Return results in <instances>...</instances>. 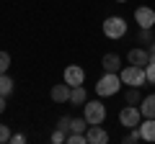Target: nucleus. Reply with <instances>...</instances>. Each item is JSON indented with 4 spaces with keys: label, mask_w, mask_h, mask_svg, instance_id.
Returning <instances> with one entry per match:
<instances>
[{
    "label": "nucleus",
    "mask_w": 155,
    "mask_h": 144,
    "mask_svg": "<svg viewBox=\"0 0 155 144\" xmlns=\"http://www.w3.org/2000/svg\"><path fill=\"white\" fill-rule=\"evenodd\" d=\"M122 77H119V72H104V77L96 83V93L101 95V98H106V95H116L119 90H122Z\"/></svg>",
    "instance_id": "obj_1"
},
{
    "label": "nucleus",
    "mask_w": 155,
    "mask_h": 144,
    "mask_svg": "<svg viewBox=\"0 0 155 144\" xmlns=\"http://www.w3.org/2000/svg\"><path fill=\"white\" fill-rule=\"evenodd\" d=\"M119 77H122L124 85L129 88H142L147 83V75H145V67H137V64H127L119 70Z\"/></svg>",
    "instance_id": "obj_2"
},
{
    "label": "nucleus",
    "mask_w": 155,
    "mask_h": 144,
    "mask_svg": "<svg viewBox=\"0 0 155 144\" xmlns=\"http://www.w3.org/2000/svg\"><path fill=\"white\" fill-rule=\"evenodd\" d=\"M83 116L88 118V124H104V118H106V105L101 103V100H85Z\"/></svg>",
    "instance_id": "obj_3"
},
{
    "label": "nucleus",
    "mask_w": 155,
    "mask_h": 144,
    "mask_svg": "<svg viewBox=\"0 0 155 144\" xmlns=\"http://www.w3.org/2000/svg\"><path fill=\"white\" fill-rule=\"evenodd\" d=\"M104 33L109 39H122L124 33H127V21L119 18V16H109L104 21Z\"/></svg>",
    "instance_id": "obj_4"
},
{
    "label": "nucleus",
    "mask_w": 155,
    "mask_h": 144,
    "mask_svg": "<svg viewBox=\"0 0 155 144\" xmlns=\"http://www.w3.org/2000/svg\"><path fill=\"white\" fill-rule=\"evenodd\" d=\"M119 121H122V126H127V129H137L140 124H142V113H140L137 105L127 103L122 111H119Z\"/></svg>",
    "instance_id": "obj_5"
},
{
    "label": "nucleus",
    "mask_w": 155,
    "mask_h": 144,
    "mask_svg": "<svg viewBox=\"0 0 155 144\" xmlns=\"http://www.w3.org/2000/svg\"><path fill=\"white\" fill-rule=\"evenodd\" d=\"M134 21H137L140 28H153L155 26V11L150 5H140L134 11Z\"/></svg>",
    "instance_id": "obj_6"
},
{
    "label": "nucleus",
    "mask_w": 155,
    "mask_h": 144,
    "mask_svg": "<svg viewBox=\"0 0 155 144\" xmlns=\"http://www.w3.org/2000/svg\"><path fill=\"white\" fill-rule=\"evenodd\" d=\"M85 139H88V144H106L109 142V131L101 124H91L88 131H85Z\"/></svg>",
    "instance_id": "obj_7"
},
{
    "label": "nucleus",
    "mask_w": 155,
    "mask_h": 144,
    "mask_svg": "<svg viewBox=\"0 0 155 144\" xmlns=\"http://www.w3.org/2000/svg\"><path fill=\"white\" fill-rule=\"evenodd\" d=\"M83 80H85V70L80 64H70L65 70V83L67 85H72V88H75V85H83Z\"/></svg>",
    "instance_id": "obj_8"
},
{
    "label": "nucleus",
    "mask_w": 155,
    "mask_h": 144,
    "mask_svg": "<svg viewBox=\"0 0 155 144\" xmlns=\"http://www.w3.org/2000/svg\"><path fill=\"white\" fill-rule=\"evenodd\" d=\"M70 90H72V85H67V83H62V85H52L49 98L54 100V103H70Z\"/></svg>",
    "instance_id": "obj_9"
},
{
    "label": "nucleus",
    "mask_w": 155,
    "mask_h": 144,
    "mask_svg": "<svg viewBox=\"0 0 155 144\" xmlns=\"http://www.w3.org/2000/svg\"><path fill=\"white\" fill-rule=\"evenodd\" d=\"M127 59H129V64L145 67V64H150V52H147V49H140V46H134V49H129Z\"/></svg>",
    "instance_id": "obj_10"
},
{
    "label": "nucleus",
    "mask_w": 155,
    "mask_h": 144,
    "mask_svg": "<svg viewBox=\"0 0 155 144\" xmlns=\"http://www.w3.org/2000/svg\"><path fill=\"white\" fill-rule=\"evenodd\" d=\"M101 67H104V72H119L122 70V57L119 54H104V59H101Z\"/></svg>",
    "instance_id": "obj_11"
},
{
    "label": "nucleus",
    "mask_w": 155,
    "mask_h": 144,
    "mask_svg": "<svg viewBox=\"0 0 155 144\" xmlns=\"http://www.w3.org/2000/svg\"><path fill=\"white\" fill-rule=\"evenodd\" d=\"M140 134H142L145 142H155V118H145L140 124Z\"/></svg>",
    "instance_id": "obj_12"
},
{
    "label": "nucleus",
    "mask_w": 155,
    "mask_h": 144,
    "mask_svg": "<svg viewBox=\"0 0 155 144\" xmlns=\"http://www.w3.org/2000/svg\"><path fill=\"white\" fill-rule=\"evenodd\" d=\"M140 113H142V118H155V93L147 95V98H142Z\"/></svg>",
    "instance_id": "obj_13"
},
{
    "label": "nucleus",
    "mask_w": 155,
    "mask_h": 144,
    "mask_svg": "<svg viewBox=\"0 0 155 144\" xmlns=\"http://www.w3.org/2000/svg\"><path fill=\"white\" fill-rule=\"evenodd\" d=\"M85 100H88L85 88H83V85H75V88L70 90V103H72V105H85Z\"/></svg>",
    "instance_id": "obj_14"
},
{
    "label": "nucleus",
    "mask_w": 155,
    "mask_h": 144,
    "mask_svg": "<svg viewBox=\"0 0 155 144\" xmlns=\"http://www.w3.org/2000/svg\"><path fill=\"white\" fill-rule=\"evenodd\" d=\"M88 118L85 116H80V118H72V124H70V131H78V134H85L88 131Z\"/></svg>",
    "instance_id": "obj_15"
},
{
    "label": "nucleus",
    "mask_w": 155,
    "mask_h": 144,
    "mask_svg": "<svg viewBox=\"0 0 155 144\" xmlns=\"http://www.w3.org/2000/svg\"><path fill=\"white\" fill-rule=\"evenodd\" d=\"M11 93H13V80L3 72L0 75V95H11Z\"/></svg>",
    "instance_id": "obj_16"
},
{
    "label": "nucleus",
    "mask_w": 155,
    "mask_h": 144,
    "mask_svg": "<svg viewBox=\"0 0 155 144\" xmlns=\"http://www.w3.org/2000/svg\"><path fill=\"white\" fill-rule=\"evenodd\" d=\"M124 100H127L129 105H137V103H142V95H140V88H129V90H127V95H124Z\"/></svg>",
    "instance_id": "obj_17"
},
{
    "label": "nucleus",
    "mask_w": 155,
    "mask_h": 144,
    "mask_svg": "<svg viewBox=\"0 0 155 144\" xmlns=\"http://www.w3.org/2000/svg\"><path fill=\"white\" fill-rule=\"evenodd\" d=\"M67 144H88V139H85V134L70 131V134H67Z\"/></svg>",
    "instance_id": "obj_18"
},
{
    "label": "nucleus",
    "mask_w": 155,
    "mask_h": 144,
    "mask_svg": "<svg viewBox=\"0 0 155 144\" xmlns=\"http://www.w3.org/2000/svg\"><path fill=\"white\" fill-rule=\"evenodd\" d=\"M142 139V134H140V126L137 129H129V134L124 136V144H134V142H140Z\"/></svg>",
    "instance_id": "obj_19"
},
{
    "label": "nucleus",
    "mask_w": 155,
    "mask_h": 144,
    "mask_svg": "<svg viewBox=\"0 0 155 144\" xmlns=\"http://www.w3.org/2000/svg\"><path fill=\"white\" fill-rule=\"evenodd\" d=\"M8 67H11V54L8 52H0V75L8 72Z\"/></svg>",
    "instance_id": "obj_20"
},
{
    "label": "nucleus",
    "mask_w": 155,
    "mask_h": 144,
    "mask_svg": "<svg viewBox=\"0 0 155 144\" xmlns=\"http://www.w3.org/2000/svg\"><path fill=\"white\" fill-rule=\"evenodd\" d=\"M137 39L142 41V44H153V33H150V28H140Z\"/></svg>",
    "instance_id": "obj_21"
},
{
    "label": "nucleus",
    "mask_w": 155,
    "mask_h": 144,
    "mask_svg": "<svg viewBox=\"0 0 155 144\" xmlns=\"http://www.w3.org/2000/svg\"><path fill=\"white\" fill-rule=\"evenodd\" d=\"M70 124H72V118L62 116L60 121H57V129H60V131H65V134H70Z\"/></svg>",
    "instance_id": "obj_22"
},
{
    "label": "nucleus",
    "mask_w": 155,
    "mask_h": 144,
    "mask_svg": "<svg viewBox=\"0 0 155 144\" xmlns=\"http://www.w3.org/2000/svg\"><path fill=\"white\" fill-rule=\"evenodd\" d=\"M52 142H54V144H65L67 142V134L60 131V129H54V131H52Z\"/></svg>",
    "instance_id": "obj_23"
},
{
    "label": "nucleus",
    "mask_w": 155,
    "mask_h": 144,
    "mask_svg": "<svg viewBox=\"0 0 155 144\" xmlns=\"http://www.w3.org/2000/svg\"><path fill=\"white\" fill-rule=\"evenodd\" d=\"M145 75H147V83H150V85H155V62L145 64Z\"/></svg>",
    "instance_id": "obj_24"
},
{
    "label": "nucleus",
    "mask_w": 155,
    "mask_h": 144,
    "mask_svg": "<svg viewBox=\"0 0 155 144\" xmlns=\"http://www.w3.org/2000/svg\"><path fill=\"white\" fill-rule=\"evenodd\" d=\"M11 136H13V134H11V129H8L5 124H0V144L11 142Z\"/></svg>",
    "instance_id": "obj_25"
},
{
    "label": "nucleus",
    "mask_w": 155,
    "mask_h": 144,
    "mask_svg": "<svg viewBox=\"0 0 155 144\" xmlns=\"http://www.w3.org/2000/svg\"><path fill=\"white\" fill-rule=\"evenodd\" d=\"M11 142L13 144H21V142H26V136H23V134H16V136H11Z\"/></svg>",
    "instance_id": "obj_26"
},
{
    "label": "nucleus",
    "mask_w": 155,
    "mask_h": 144,
    "mask_svg": "<svg viewBox=\"0 0 155 144\" xmlns=\"http://www.w3.org/2000/svg\"><path fill=\"white\" fill-rule=\"evenodd\" d=\"M150 62H155V41L150 44Z\"/></svg>",
    "instance_id": "obj_27"
},
{
    "label": "nucleus",
    "mask_w": 155,
    "mask_h": 144,
    "mask_svg": "<svg viewBox=\"0 0 155 144\" xmlns=\"http://www.w3.org/2000/svg\"><path fill=\"white\" fill-rule=\"evenodd\" d=\"M5 111V95H0V113Z\"/></svg>",
    "instance_id": "obj_28"
},
{
    "label": "nucleus",
    "mask_w": 155,
    "mask_h": 144,
    "mask_svg": "<svg viewBox=\"0 0 155 144\" xmlns=\"http://www.w3.org/2000/svg\"><path fill=\"white\" fill-rule=\"evenodd\" d=\"M116 3H127V0H116Z\"/></svg>",
    "instance_id": "obj_29"
}]
</instances>
